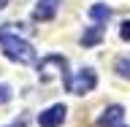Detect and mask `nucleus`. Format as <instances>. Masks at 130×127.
Masks as SVG:
<instances>
[{
  "label": "nucleus",
  "instance_id": "f257e3e1",
  "mask_svg": "<svg viewBox=\"0 0 130 127\" xmlns=\"http://www.w3.org/2000/svg\"><path fill=\"white\" fill-rule=\"evenodd\" d=\"M11 27H14V24H3V27H0V49H3V54H6L11 62L32 65L35 62V49H32V43L19 38Z\"/></svg>",
  "mask_w": 130,
  "mask_h": 127
},
{
  "label": "nucleus",
  "instance_id": "f03ea898",
  "mask_svg": "<svg viewBox=\"0 0 130 127\" xmlns=\"http://www.w3.org/2000/svg\"><path fill=\"white\" fill-rule=\"evenodd\" d=\"M54 76H60V79L65 81V87L71 84V73H68V60L60 54H49L43 57L38 62V79L41 81H52Z\"/></svg>",
  "mask_w": 130,
  "mask_h": 127
},
{
  "label": "nucleus",
  "instance_id": "7ed1b4c3",
  "mask_svg": "<svg viewBox=\"0 0 130 127\" xmlns=\"http://www.w3.org/2000/svg\"><path fill=\"white\" fill-rule=\"evenodd\" d=\"M95 87H98V73L92 70V68H81L71 79L68 92H73V95H87V92H92Z\"/></svg>",
  "mask_w": 130,
  "mask_h": 127
},
{
  "label": "nucleus",
  "instance_id": "20e7f679",
  "mask_svg": "<svg viewBox=\"0 0 130 127\" xmlns=\"http://www.w3.org/2000/svg\"><path fill=\"white\" fill-rule=\"evenodd\" d=\"M65 114H68V108H65L62 103H54V105H49L46 111H41L38 124L41 127H60L65 122Z\"/></svg>",
  "mask_w": 130,
  "mask_h": 127
},
{
  "label": "nucleus",
  "instance_id": "39448f33",
  "mask_svg": "<svg viewBox=\"0 0 130 127\" xmlns=\"http://www.w3.org/2000/svg\"><path fill=\"white\" fill-rule=\"evenodd\" d=\"M122 116H125V108H122V105H108V108L100 114L98 127H119Z\"/></svg>",
  "mask_w": 130,
  "mask_h": 127
},
{
  "label": "nucleus",
  "instance_id": "423d86ee",
  "mask_svg": "<svg viewBox=\"0 0 130 127\" xmlns=\"http://www.w3.org/2000/svg\"><path fill=\"white\" fill-rule=\"evenodd\" d=\"M103 32H106V24H95V27H87L84 35H81V46L84 49H92L103 41Z\"/></svg>",
  "mask_w": 130,
  "mask_h": 127
},
{
  "label": "nucleus",
  "instance_id": "0eeeda50",
  "mask_svg": "<svg viewBox=\"0 0 130 127\" xmlns=\"http://www.w3.org/2000/svg\"><path fill=\"white\" fill-rule=\"evenodd\" d=\"M89 16H92L98 24H106L108 19H111V8L106 6V3H95V6L89 8Z\"/></svg>",
  "mask_w": 130,
  "mask_h": 127
},
{
  "label": "nucleus",
  "instance_id": "6e6552de",
  "mask_svg": "<svg viewBox=\"0 0 130 127\" xmlns=\"http://www.w3.org/2000/svg\"><path fill=\"white\" fill-rule=\"evenodd\" d=\"M114 70H117V76H122V79H130V54L119 57V60L114 62Z\"/></svg>",
  "mask_w": 130,
  "mask_h": 127
},
{
  "label": "nucleus",
  "instance_id": "1a4fd4ad",
  "mask_svg": "<svg viewBox=\"0 0 130 127\" xmlns=\"http://www.w3.org/2000/svg\"><path fill=\"white\" fill-rule=\"evenodd\" d=\"M11 97H14V92H11V87H8V84H0V105H3V103H8Z\"/></svg>",
  "mask_w": 130,
  "mask_h": 127
},
{
  "label": "nucleus",
  "instance_id": "9d476101",
  "mask_svg": "<svg viewBox=\"0 0 130 127\" xmlns=\"http://www.w3.org/2000/svg\"><path fill=\"white\" fill-rule=\"evenodd\" d=\"M119 38H122V41H130V22H125V24H122V30H119Z\"/></svg>",
  "mask_w": 130,
  "mask_h": 127
},
{
  "label": "nucleus",
  "instance_id": "9b49d317",
  "mask_svg": "<svg viewBox=\"0 0 130 127\" xmlns=\"http://www.w3.org/2000/svg\"><path fill=\"white\" fill-rule=\"evenodd\" d=\"M11 127H24V119H19V122H14Z\"/></svg>",
  "mask_w": 130,
  "mask_h": 127
},
{
  "label": "nucleus",
  "instance_id": "f8f14e48",
  "mask_svg": "<svg viewBox=\"0 0 130 127\" xmlns=\"http://www.w3.org/2000/svg\"><path fill=\"white\" fill-rule=\"evenodd\" d=\"M43 3H52V6H57V3H60V0H43Z\"/></svg>",
  "mask_w": 130,
  "mask_h": 127
},
{
  "label": "nucleus",
  "instance_id": "ddd939ff",
  "mask_svg": "<svg viewBox=\"0 0 130 127\" xmlns=\"http://www.w3.org/2000/svg\"><path fill=\"white\" fill-rule=\"evenodd\" d=\"M3 6H6V0H0V8H3Z\"/></svg>",
  "mask_w": 130,
  "mask_h": 127
}]
</instances>
